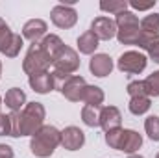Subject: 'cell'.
I'll return each mask as SVG.
<instances>
[{"instance_id": "8992f818", "label": "cell", "mask_w": 159, "mask_h": 158, "mask_svg": "<svg viewBox=\"0 0 159 158\" xmlns=\"http://www.w3.org/2000/svg\"><path fill=\"white\" fill-rule=\"evenodd\" d=\"M146 63H148V60H146L144 54H141L137 50H128V52H124L119 58L117 67H119L122 73L139 75V73H143L146 69Z\"/></svg>"}, {"instance_id": "5bb4252c", "label": "cell", "mask_w": 159, "mask_h": 158, "mask_svg": "<svg viewBox=\"0 0 159 158\" xmlns=\"http://www.w3.org/2000/svg\"><path fill=\"white\" fill-rule=\"evenodd\" d=\"M120 121H122V116H120L119 108H115V106H102L100 108V126L106 132L119 128Z\"/></svg>"}, {"instance_id": "e0dca14e", "label": "cell", "mask_w": 159, "mask_h": 158, "mask_svg": "<svg viewBox=\"0 0 159 158\" xmlns=\"http://www.w3.org/2000/svg\"><path fill=\"white\" fill-rule=\"evenodd\" d=\"M4 101H6V106L11 112H20V108H24V104H26V93L19 87H11L6 93Z\"/></svg>"}, {"instance_id": "83f0119b", "label": "cell", "mask_w": 159, "mask_h": 158, "mask_svg": "<svg viewBox=\"0 0 159 158\" xmlns=\"http://www.w3.org/2000/svg\"><path fill=\"white\" fill-rule=\"evenodd\" d=\"M122 132H124V128H120V126L109 130V132H106V143H107L111 149H117V151H119L120 141H122Z\"/></svg>"}, {"instance_id": "2e32d148", "label": "cell", "mask_w": 159, "mask_h": 158, "mask_svg": "<svg viewBox=\"0 0 159 158\" xmlns=\"http://www.w3.org/2000/svg\"><path fill=\"white\" fill-rule=\"evenodd\" d=\"M30 87L35 93H41V95L50 93L52 89H56V86H54V75L50 71H44V73L30 77Z\"/></svg>"}, {"instance_id": "4316f807", "label": "cell", "mask_w": 159, "mask_h": 158, "mask_svg": "<svg viewBox=\"0 0 159 158\" xmlns=\"http://www.w3.org/2000/svg\"><path fill=\"white\" fill-rule=\"evenodd\" d=\"M100 9L107 11V13H115L119 15L122 11L128 9V2L126 0H113V2H100Z\"/></svg>"}, {"instance_id": "d4e9b609", "label": "cell", "mask_w": 159, "mask_h": 158, "mask_svg": "<svg viewBox=\"0 0 159 158\" xmlns=\"http://www.w3.org/2000/svg\"><path fill=\"white\" fill-rule=\"evenodd\" d=\"M144 130L148 134V138L152 141H159V117L157 116H150L144 121Z\"/></svg>"}, {"instance_id": "d590c367", "label": "cell", "mask_w": 159, "mask_h": 158, "mask_svg": "<svg viewBox=\"0 0 159 158\" xmlns=\"http://www.w3.org/2000/svg\"><path fill=\"white\" fill-rule=\"evenodd\" d=\"M0 106H2V99H0Z\"/></svg>"}, {"instance_id": "d6986e66", "label": "cell", "mask_w": 159, "mask_h": 158, "mask_svg": "<svg viewBox=\"0 0 159 158\" xmlns=\"http://www.w3.org/2000/svg\"><path fill=\"white\" fill-rule=\"evenodd\" d=\"M76 45H78V50L81 54H93L98 48V37L89 30V32H85V34L80 36Z\"/></svg>"}, {"instance_id": "6da1fadb", "label": "cell", "mask_w": 159, "mask_h": 158, "mask_svg": "<svg viewBox=\"0 0 159 158\" xmlns=\"http://www.w3.org/2000/svg\"><path fill=\"white\" fill-rule=\"evenodd\" d=\"M44 121V106L41 102H28L20 112H11V136H34Z\"/></svg>"}, {"instance_id": "ffe728a7", "label": "cell", "mask_w": 159, "mask_h": 158, "mask_svg": "<svg viewBox=\"0 0 159 158\" xmlns=\"http://www.w3.org/2000/svg\"><path fill=\"white\" fill-rule=\"evenodd\" d=\"M141 37V26L135 28H120L117 30V39L122 45H137V41Z\"/></svg>"}, {"instance_id": "1f68e13d", "label": "cell", "mask_w": 159, "mask_h": 158, "mask_svg": "<svg viewBox=\"0 0 159 158\" xmlns=\"http://www.w3.org/2000/svg\"><path fill=\"white\" fill-rule=\"evenodd\" d=\"M146 52H148V56H150L156 63H159V41H156V43H154Z\"/></svg>"}, {"instance_id": "44dd1931", "label": "cell", "mask_w": 159, "mask_h": 158, "mask_svg": "<svg viewBox=\"0 0 159 158\" xmlns=\"http://www.w3.org/2000/svg\"><path fill=\"white\" fill-rule=\"evenodd\" d=\"M115 24H117V30H120V28H135V26H141L137 15L131 13V11H128V9L122 11V13H119V15L115 17Z\"/></svg>"}, {"instance_id": "484cf974", "label": "cell", "mask_w": 159, "mask_h": 158, "mask_svg": "<svg viewBox=\"0 0 159 158\" xmlns=\"http://www.w3.org/2000/svg\"><path fill=\"white\" fill-rule=\"evenodd\" d=\"M143 84L148 97H159V71L152 73L146 80H143Z\"/></svg>"}, {"instance_id": "cb8c5ba5", "label": "cell", "mask_w": 159, "mask_h": 158, "mask_svg": "<svg viewBox=\"0 0 159 158\" xmlns=\"http://www.w3.org/2000/svg\"><path fill=\"white\" fill-rule=\"evenodd\" d=\"M141 30L144 34H152L157 36L159 34V13H150L141 21Z\"/></svg>"}, {"instance_id": "4fadbf2b", "label": "cell", "mask_w": 159, "mask_h": 158, "mask_svg": "<svg viewBox=\"0 0 159 158\" xmlns=\"http://www.w3.org/2000/svg\"><path fill=\"white\" fill-rule=\"evenodd\" d=\"M89 69L94 77L98 78H104L107 75H111L113 71V60L107 56V54H94L89 62Z\"/></svg>"}, {"instance_id": "836d02e7", "label": "cell", "mask_w": 159, "mask_h": 158, "mask_svg": "<svg viewBox=\"0 0 159 158\" xmlns=\"http://www.w3.org/2000/svg\"><path fill=\"white\" fill-rule=\"evenodd\" d=\"M128 158H144V156H139V155H129Z\"/></svg>"}, {"instance_id": "f1b7e54d", "label": "cell", "mask_w": 159, "mask_h": 158, "mask_svg": "<svg viewBox=\"0 0 159 158\" xmlns=\"http://www.w3.org/2000/svg\"><path fill=\"white\" fill-rule=\"evenodd\" d=\"M128 93H129V97H131V99H135V97H148V95H146V89H144L143 80L129 82V84H128Z\"/></svg>"}, {"instance_id": "d6a6232c", "label": "cell", "mask_w": 159, "mask_h": 158, "mask_svg": "<svg viewBox=\"0 0 159 158\" xmlns=\"http://www.w3.org/2000/svg\"><path fill=\"white\" fill-rule=\"evenodd\" d=\"M13 149L6 143H0V158H13Z\"/></svg>"}, {"instance_id": "f546056e", "label": "cell", "mask_w": 159, "mask_h": 158, "mask_svg": "<svg viewBox=\"0 0 159 158\" xmlns=\"http://www.w3.org/2000/svg\"><path fill=\"white\" fill-rule=\"evenodd\" d=\"M0 136H11V116L0 114Z\"/></svg>"}, {"instance_id": "277c9868", "label": "cell", "mask_w": 159, "mask_h": 158, "mask_svg": "<svg viewBox=\"0 0 159 158\" xmlns=\"http://www.w3.org/2000/svg\"><path fill=\"white\" fill-rule=\"evenodd\" d=\"M24 41L19 34H13L11 28L6 24L4 19H0V52L6 54L7 58H15L20 48H22Z\"/></svg>"}, {"instance_id": "e575fe53", "label": "cell", "mask_w": 159, "mask_h": 158, "mask_svg": "<svg viewBox=\"0 0 159 158\" xmlns=\"http://www.w3.org/2000/svg\"><path fill=\"white\" fill-rule=\"evenodd\" d=\"M0 77H2V62H0Z\"/></svg>"}, {"instance_id": "8d00e7d4", "label": "cell", "mask_w": 159, "mask_h": 158, "mask_svg": "<svg viewBox=\"0 0 159 158\" xmlns=\"http://www.w3.org/2000/svg\"><path fill=\"white\" fill-rule=\"evenodd\" d=\"M156 158H159V153H157V156H156Z\"/></svg>"}, {"instance_id": "7402d4cb", "label": "cell", "mask_w": 159, "mask_h": 158, "mask_svg": "<svg viewBox=\"0 0 159 158\" xmlns=\"http://www.w3.org/2000/svg\"><path fill=\"white\" fill-rule=\"evenodd\" d=\"M100 108H96V106H83L81 108V121L87 126H93V128L100 126Z\"/></svg>"}, {"instance_id": "7a4b0ae2", "label": "cell", "mask_w": 159, "mask_h": 158, "mask_svg": "<svg viewBox=\"0 0 159 158\" xmlns=\"http://www.w3.org/2000/svg\"><path fill=\"white\" fill-rule=\"evenodd\" d=\"M57 145H61V132L52 125H43L32 136V141H30L32 153L39 158L52 156Z\"/></svg>"}, {"instance_id": "4dcf8cb0", "label": "cell", "mask_w": 159, "mask_h": 158, "mask_svg": "<svg viewBox=\"0 0 159 158\" xmlns=\"http://www.w3.org/2000/svg\"><path fill=\"white\" fill-rule=\"evenodd\" d=\"M128 6H131V7H133V9H137V11H146V9H150V7H154V6H156V0H150V2L131 0V2H128Z\"/></svg>"}, {"instance_id": "603a6c76", "label": "cell", "mask_w": 159, "mask_h": 158, "mask_svg": "<svg viewBox=\"0 0 159 158\" xmlns=\"http://www.w3.org/2000/svg\"><path fill=\"white\" fill-rule=\"evenodd\" d=\"M128 106H129V112L133 116H143V114H146L150 110L152 102H150V97H135V99L129 101Z\"/></svg>"}, {"instance_id": "3957f363", "label": "cell", "mask_w": 159, "mask_h": 158, "mask_svg": "<svg viewBox=\"0 0 159 158\" xmlns=\"http://www.w3.org/2000/svg\"><path fill=\"white\" fill-rule=\"evenodd\" d=\"M78 67H80L78 52L70 47H63V50L54 60V73L63 75V77H72V73H76Z\"/></svg>"}, {"instance_id": "9c48e42d", "label": "cell", "mask_w": 159, "mask_h": 158, "mask_svg": "<svg viewBox=\"0 0 159 158\" xmlns=\"http://www.w3.org/2000/svg\"><path fill=\"white\" fill-rule=\"evenodd\" d=\"M91 32L98 37V41H107L117 36V24L109 17H96L91 24Z\"/></svg>"}, {"instance_id": "7c38bea8", "label": "cell", "mask_w": 159, "mask_h": 158, "mask_svg": "<svg viewBox=\"0 0 159 158\" xmlns=\"http://www.w3.org/2000/svg\"><path fill=\"white\" fill-rule=\"evenodd\" d=\"M46 30H48V26H46V22L43 19H32L22 28V39H28L34 45H37L41 37L46 36Z\"/></svg>"}, {"instance_id": "9a60e30c", "label": "cell", "mask_w": 159, "mask_h": 158, "mask_svg": "<svg viewBox=\"0 0 159 158\" xmlns=\"http://www.w3.org/2000/svg\"><path fill=\"white\" fill-rule=\"evenodd\" d=\"M141 145H143V138H141V134L135 132V130H131V128H124L119 151L128 153V155H135V151H139Z\"/></svg>"}, {"instance_id": "30bf717a", "label": "cell", "mask_w": 159, "mask_h": 158, "mask_svg": "<svg viewBox=\"0 0 159 158\" xmlns=\"http://www.w3.org/2000/svg\"><path fill=\"white\" fill-rule=\"evenodd\" d=\"M41 48V52L46 56V60L50 62V63H54V60L57 58V54L63 50V41L59 36H54V34H50V36H44L43 39L37 43Z\"/></svg>"}, {"instance_id": "ba28073f", "label": "cell", "mask_w": 159, "mask_h": 158, "mask_svg": "<svg viewBox=\"0 0 159 158\" xmlns=\"http://www.w3.org/2000/svg\"><path fill=\"white\" fill-rule=\"evenodd\" d=\"M85 86H87V84H85V78H83V77H80V75H72V77H69V78L65 80V84L61 86L59 91H61L63 97L69 99L70 102H80Z\"/></svg>"}, {"instance_id": "52a82bcc", "label": "cell", "mask_w": 159, "mask_h": 158, "mask_svg": "<svg viewBox=\"0 0 159 158\" xmlns=\"http://www.w3.org/2000/svg\"><path fill=\"white\" fill-rule=\"evenodd\" d=\"M50 19L52 22L57 26V28H63V30H69L72 28L76 22H78V13L72 6H67V4H59L56 6L52 11H50Z\"/></svg>"}, {"instance_id": "ac0fdd59", "label": "cell", "mask_w": 159, "mask_h": 158, "mask_svg": "<svg viewBox=\"0 0 159 158\" xmlns=\"http://www.w3.org/2000/svg\"><path fill=\"white\" fill-rule=\"evenodd\" d=\"M81 101L85 102V106L100 108V104L104 102V91L98 86H85V89L81 93Z\"/></svg>"}, {"instance_id": "5b68a950", "label": "cell", "mask_w": 159, "mask_h": 158, "mask_svg": "<svg viewBox=\"0 0 159 158\" xmlns=\"http://www.w3.org/2000/svg\"><path fill=\"white\" fill-rule=\"evenodd\" d=\"M50 67V62L46 60V56L41 52L39 45H32V48L28 50L24 62H22V69L26 75L34 77V75H39V73H44L48 71Z\"/></svg>"}, {"instance_id": "8fae6325", "label": "cell", "mask_w": 159, "mask_h": 158, "mask_svg": "<svg viewBox=\"0 0 159 158\" xmlns=\"http://www.w3.org/2000/svg\"><path fill=\"white\" fill-rule=\"evenodd\" d=\"M83 143H85V134L78 126H67L61 132V145L67 151H78L80 147H83Z\"/></svg>"}]
</instances>
